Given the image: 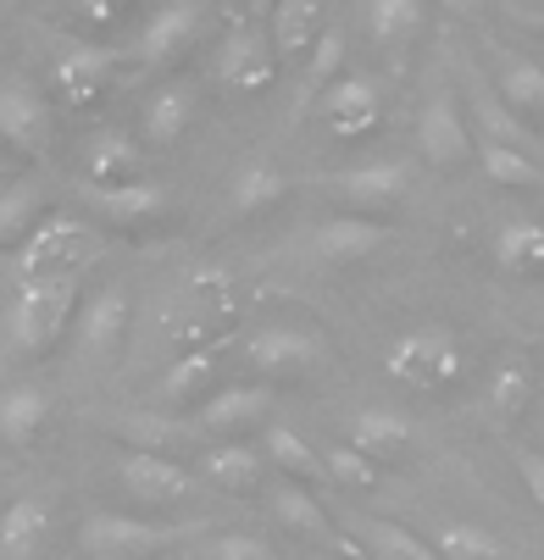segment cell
<instances>
[{
	"mask_svg": "<svg viewBox=\"0 0 544 560\" xmlns=\"http://www.w3.org/2000/svg\"><path fill=\"white\" fill-rule=\"evenodd\" d=\"M0 139L23 155H50V144H56L50 101L28 84V78H7V84H0Z\"/></svg>",
	"mask_w": 544,
	"mask_h": 560,
	"instance_id": "cell-7",
	"label": "cell"
},
{
	"mask_svg": "<svg viewBox=\"0 0 544 560\" xmlns=\"http://www.w3.org/2000/svg\"><path fill=\"white\" fill-rule=\"evenodd\" d=\"M345 444H350V450H361L367 460L389 466V460H401V455L417 444V428H412L401 411L367 406V411H356V417H350V439H345Z\"/></svg>",
	"mask_w": 544,
	"mask_h": 560,
	"instance_id": "cell-21",
	"label": "cell"
},
{
	"mask_svg": "<svg viewBox=\"0 0 544 560\" xmlns=\"http://www.w3.org/2000/svg\"><path fill=\"white\" fill-rule=\"evenodd\" d=\"M267 417H273V388L267 383H222L200 399L195 428L200 433H245V428H262Z\"/></svg>",
	"mask_w": 544,
	"mask_h": 560,
	"instance_id": "cell-16",
	"label": "cell"
},
{
	"mask_svg": "<svg viewBox=\"0 0 544 560\" xmlns=\"http://www.w3.org/2000/svg\"><path fill=\"white\" fill-rule=\"evenodd\" d=\"M267 500H273V516H278L289 533H300V538H311V544H328V549H339L345 560H367V549L334 527V516H328L317 500H311V489H300V483H289V477H278V483L267 489Z\"/></svg>",
	"mask_w": 544,
	"mask_h": 560,
	"instance_id": "cell-12",
	"label": "cell"
},
{
	"mask_svg": "<svg viewBox=\"0 0 544 560\" xmlns=\"http://www.w3.org/2000/svg\"><path fill=\"white\" fill-rule=\"evenodd\" d=\"M356 533H361L367 560H439V555H433V544H428V538H417V533H412V527H401V522L367 516V522H356Z\"/></svg>",
	"mask_w": 544,
	"mask_h": 560,
	"instance_id": "cell-35",
	"label": "cell"
},
{
	"mask_svg": "<svg viewBox=\"0 0 544 560\" xmlns=\"http://www.w3.org/2000/svg\"><path fill=\"white\" fill-rule=\"evenodd\" d=\"M217 560H273V549L256 538V533H228L217 544Z\"/></svg>",
	"mask_w": 544,
	"mask_h": 560,
	"instance_id": "cell-43",
	"label": "cell"
},
{
	"mask_svg": "<svg viewBox=\"0 0 544 560\" xmlns=\"http://www.w3.org/2000/svg\"><path fill=\"white\" fill-rule=\"evenodd\" d=\"M267 460L289 477V483H328V471H323V450H311L294 428L283 422H267Z\"/></svg>",
	"mask_w": 544,
	"mask_h": 560,
	"instance_id": "cell-33",
	"label": "cell"
},
{
	"mask_svg": "<svg viewBox=\"0 0 544 560\" xmlns=\"http://www.w3.org/2000/svg\"><path fill=\"white\" fill-rule=\"evenodd\" d=\"M45 222V195L34 178L0 189V245H28V233Z\"/></svg>",
	"mask_w": 544,
	"mask_h": 560,
	"instance_id": "cell-36",
	"label": "cell"
},
{
	"mask_svg": "<svg viewBox=\"0 0 544 560\" xmlns=\"http://www.w3.org/2000/svg\"><path fill=\"white\" fill-rule=\"evenodd\" d=\"M317 117L328 122L334 139H367L383 122V90L372 84V78H339V84L323 90Z\"/></svg>",
	"mask_w": 544,
	"mask_h": 560,
	"instance_id": "cell-17",
	"label": "cell"
},
{
	"mask_svg": "<svg viewBox=\"0 0 544 560\" xmlns=\"http://www.w3.org/2000/svg\"><path fill=\"white\" fill-rule=\"evenodd\" d=\"M50 411H56L50 388H39V383L7 388V394H0V439H7L12 450H34L39 433L50 428Z\"/></svg>",
	"mask_w": 544,
	"mask_h": 560,
	"instance_id": "cell-23",
	"label": "cell"
},
{
	"mask_svg": "<svg viewBox=\"0 0 544 560\" xmlns=\"http://www.w3.org/2000/svg\"><path fill=\"white\" fill-rule=\"evenodd\" d=\"M517 471H522V483H528L533 505L544 511V455H539V450H517Z\"/></svg>",
	"mask_w": 544,
	"mask_h": 560,
	"instance_id": "cell-44",
	"label": "cell"
},
{
	"mask_svg": "<svg viewBox=\"0 0 544 560\" xmlns=\"http://www.w3.org/2000/svg\"><path fill=\"white\" fill-rule=\"evenodd\" d=\"M489 56H495V67H500L495 95H500L517 117H544V67L528 61V56H517L511 45H495V39H489Z\"/></svg>",
	"mask_w": 544,
	"mask_h": 560,
	"instance_id": "cell-25",
	"label": "cell"
},
{
	"mask_svg": "<svg viewBox=\"0 0 544 560\" xmlns=\"http://www.w3.org/2000/svg\"><path fill=\"white\" fill-rule=\"evenodd\" d=\"M67 18H72L78 28H117L128 12H123V0H72Z\"/></svg>",
	"mask_w": 544,
	"mask_h": 560,
	"instance_id": "cell-42",
	"label": "cell"
},
{
	"mask_svg": "<svg viewBox=\"0 0 544 560\" xmlns=\"http://www.w3.org/2000/svg\"><path fill=\"white\" fill-rule=\"evenodd\" d=\"M466 90H473V117H478V128H484V139L489 144H511V150H528L533 155V133H528V122L484 84L478 72H466Z\"/></svg>",
	"mask_w": 544,
	"mask_h": 560,
	"instance_id": "cell-30",
	"label": "cell"
},
{
	"mask_svg": "<svg viewBox=\"0 0 544 560\" xmlns=\"http://www.w3.org/2000/svg\"><path fill=\"white\" fill-rule=\"evenodd\" d=\"M478 167L500 184V189H539V162H533V155L528 150H511V144H478Z\"/></svg>",
	"mask_w": 544,
	"mask_h": 560,
	"instance_id": "cell-40",
	"label": "cell"
},
{
	"mask_svg": "<svg viewBox=\"0 0 544 560\" xmlns=\"http://www.w3.org/2000/svg\"><path fill=\"white\" fill-rule=\"evenodd\" d=\"M323 28H328L323 0H283V7L273 12V23H267V39H273V50L283 61V56H305L311 45L323 39Z\"/></svg>",
	"mask_w": 544,
	"mask_h": 560,
	"instance_id": "cell-28",
	"label": "cell"
},
{
	"mask_svg": "<svg viewBox=\"0 0 544 560\" xmlns=\"http://www.w3.org/2000/svg\"><path fill=\"white\" fill-rule=\"evenodd\" d=\"M328 355V339L311 334V328H294V323H273L262 334L245 339V361L262 372V377H300Z\"/></svg>",
	"mask_w": 544,
	"mask_h": 560,
	"instance_id": "cell-8",
	"label": "cell"
},
{
	"mask_svg": "<svg viewBox=\"0 0 544 560\" xmlns=\"http://www.w3.org/2000/svg\"><path fill=\"white\" fill-rule=\"evenodd\" d=\"M101 245H95V233L78 222V217H45L34 233H28V245L18 250V272H23V283H34V278H72V267L78 261H90Z\"/></svg>",
	"mask_w": 544,
	"mask_h": 560,
	"instance_id": "cell-5",
	"label": "cell"
},
{
	"mask_svg": "<svg viewBox=\"0 0 544 560\" xmlns=\"http://www.w3.org/2000/svg\"><path fill=\"white\" fill-rule=\"evenodd\" d=\"M423 23H428L423 0H372L367 7V34L378 50H406L423 34Z\"/></svg>",
	"mask_w": 544,
	"mask_h": 560,
	"instance_id": "cell-32",
	"label": "cell"
},
{
	"mask_svg": "<svg viewBox=\"0 0 544 560\" xmlns=\"http://www.w3.org/2000/svg\"><path fill=\"white\" fill-rule=\"evenodd\" d=\"M417 144H423V155L433 167H466L473 162V128H466V117H461V106H455V95L450 90H433L428 101H423V112H417Z\"/></svg>",
	"mask_w": 544,
	"mask_h": 560,
	"instance_id": "cell-9",
	"label": "cell"
},
{
	"mask_svg": "<svg viewBox=\"0 0 544 560\" xmlns=\"http://www.w3.org/2000/svg\"><path fill=\"white\" fill-rule=\"evenodd\" d=\"M117 483L139 500V505H178L195 494V477L184 460L173 455H144V450H128L117 460Z\"/></svg>",
	"mask_w": 544,
	"mask_h": 560,
	"instance_id": "cell-13",
	"label": "cell"
},
{
	"mask_svg": "<svg viewBox=\"0 0 544 560\" xmlns=\"http://www.w3.org/2000/svg\"><path fill=\"white\" fill-rule=\"evenodd\" d=\"M200 471L211 477L222 494H262V483H267V455L251 450V444H217V450H206Z\"/></svg>",
	"mask_w": 544,
	"mask_h": 560,
	"instance_id": "cell-27",
	"label": "cell"
},
{
	"mask_svg": "<svg viewBox=\"0 0 544 560\" xmlns=\"http://www.w3.org/2000/svg\"><path fill=\"white\" fill-rule=\"evenodd\" d=\"M323 471H328V489H350V494H372L383 483V466L350 444H323Z\"/></svg>",
	"mask_w": 544,
	"mask_h": 560,
	"instance_id": "cell-38",
	"label": "cell"
},
{
	"mask_svg": "<svg viewBox=\"0 0 544 560\" xmlns=\"http://www.w3.org/2000/svg\"><path fill=\"white\" fill-rule=\"evenodd\" d=\"M84 195H90V206H95V217L106 228H150V222H162L173 211V195L162 184H150V178L117 184V189H90L84 184Z\"/></svg>",
	"mask_w": 544,
	"mask_h": 560,
	"instance_id": "cell-19",
	"label": "cell"
},
{
	"mask_svg": "<svg viewBox=\"0 0 544 560\" xmlns=\"http://www.w3.org/2000/svg\"><path fill=\"white\" fill-rule=\"evenodd\" d=\"M72 316H78V272L72 278H34L18 289V300L7 311V334L23 355H45L67 334Z\"/></svg>",
	"mask_w": 544,
	"mask_h": 560,
	"instance_id": "cell-2",
	"label": "cell"
},
{
	"mask_svg": "<svg viewBox=\"0 0 544 560\" xmlns=\"http://www.w3.org/2000/svg\"><path fill=\"white\" fill-rule=\"evenodd\" d=\"M117 439L128 444V450H144V455H173L178 460V450L184 444H195L200 439V428L195 422H184V417H173V411H134V417H123L117 422Z\"/></svg>",
	"mask_w": 544,
	"mask_h": 560,
	"instance_id": "cell-24",
	"label": "cell"
},
{
	"mask_svg": "<svg viewBox=\"0 0 544 560\" xmlns=\"http://www.w3.org/2000/svg\"><path fill=\"white\" fill-rule=\"evenodd\" d=\"M200 28H206V7H195V0H167V7H155L139 23V56L144 61H173L200 39Z\"/></svg>",
	"mask_w": 544,
	"mask_h": 560,
	"instance_id": "cell-18",
	"label": "cell"
},
{
	"mask_svg": "<svg viewBox=\"0 0 544 560\" xmlns=\"http://www.w3.org/2000/svg\"><path fill=\"white\" fill-rule=\"evenodd\" d=\"M433 555L439 560H511V549L495 533L473 527V522H444L433 533Z\"/></svg>",
	"mask_w": 544,
	"mask_h": 560,
	"instance_id": "cell-37",
	"label": "cell"
},
{
	"mask_svg": "<svg viewBox=\"0 0 544 560\" xmlns=\"http://www.w3.org/2000/svg\"><path fill=\"white\" fill-rule=\"evenodd\" d=\"M178 538H184V527L123 516V511H101V516H90L84 527H78L84 560H155V555H173Z\"/></svg>",
	"mask_w": 544,
	"mask_h": 560,
	"instance_id": "cell-3",
	"label": "cell"
},
{
	"mask_svg": "<svg viewBox=\"0 0 544 560\" xmlns=\"http://www.w3.org/2000/svg\"><path fill=\"white\" fill-rule=\"evenodd\" d=\"M112 72H117V50L95 45V39H67V50L50 61V90L61 106L84 112L112 90Z\"/></svg>",
	"mask_w": 544,
	"mask_h": 560,
	"instance_id": "cell-6",
	"label": "cell"
},
{
	"mask_svg": "<svg viewBox=\"0 0 544 560\" xmlns=\"http://www.w3.org/2000/svg\"><path fill=\"white\" fill-rule=\"evenodd\" d=\"M139 167H144V150L134 133L123 128H101L84 150V173H90V189H117V184H139Z\"/></svg>",
	"mask_w": 544,
	"mask_h": 560,
	"instance_id": "cell-22",
	"label": "cell"
},
{
	"mask_svg": "<svg viewBox=\"0 0 544 560\" xmlns=\"http://www.w3.org/2000/svg\"><path fill=\"white\" fill-rule=\"evenodd\" d=\"M383 245H389V222L356 217V211H339V217L317 222V233H311V256H317L323 267H356Z\"/></svg>",
	"mask_w": 544,
	"mask_h": 560,
	"instance_id": "cell-15",
	"label": "cell"
},
{
	"mask_svg": "<svg viewBox=\"0 0 544 560\" xmlns=\"http://www.w3.org/2000/svg\"><path fill=\"white\" fill-rule=\"evenodd\" d=\"M233 316H240V300H233V278L222 267H200L184 289H178V305L162 316V339L173 355H189V350H206L217 339H228Z\"/></svg>",
	"mask_w": 544,
	"mask_h": 560,
	"instance_id": "cell-1",
	"label": "cell"
},
{
	"mask_svg": "<svg viewBox=\"0 0 544 560\" xmlns=\"http://www.w3.org/2000/svg\"><path fill=\"white\" fill-rule=\"evenodd\" d=\"M283 195H289V178H283L273 162H245L240 173H233V184H228V206H233V217H256V211L278 206Z\"/></svg>",
	"mask_w": 544,
	"mask_h": 560,
	"instance_id": "cell-34",
	"label": "cell"
},
{
	"mask_svg": "<svg viewBox=\"0 0 544 560\" xmlns=\"http://www.w3.org/2000/svg\"><path fill=\"white\" fill-rule=\"evenodd\" d=\"M217 78H222L228 90H240V95L273 90V78H278V50H273L267 28H233V34H222Z\"/></svg>",
	"mask_w": 544,
	"mask_h": 560,
	"instance_id": "cell-11",
	"label": "cell"
},
{
	"mask_svg": "<svg viewBox=\"0 0 544 560\" xmlns=\"http://www.w3.org/2000/svg\"><path fill=\"white\" fill-rule=\"evenodd\" d=\"M383 366H389V377H401L412 388H444L461 372V345H455L450 328L423 323V328H412V334H401L395 345H389Z\"/></svg>",
	"mask_w": 544,
	"mask_h": 560,
	"instance_id": "cell-4",
	"label": "cell"
},
{
	"mask_svg": "<svg viewBox=\"0 0 544 560\" xmlns=\"http://www.w3.org/2000/svg\"><path fill=\"white\" fill-rule=\"evenodd\" d=\"M128 323H134V305H128V289L123 283H106L101 294H90V305L78 311V334H84V355L95 361H112L128 339Z\"/></svg>",
	"mask_w": 544,
	"mask_h": 560,
	"instance_id": "cell-20",
	"label": "cell"
},
{
	"mask_svg": "<svg viewBox=\"0 0 544 560\" xmlns=\"http://www.w3.org/2000/svg\"><path fill=\"white\" fill-rule=\"evenodd\" d=\"M228 345H233V334H228V339H217V345H206V350L173 355V361H167V372L150 383V406H155V411H167V406H189V399H206V394L217 388V377H222Z\"/></svg>",
	"mask_w": 544,
	"mask_h": 560,
	"instance_id": "cell-10",
	"label": "cell"
},
{
	"mask_svg": "<svg viewBox=\"0 0 544 560\" xmlns=\"http://www.w3.org/2000/svg\"><path fill=\"white\" fill-rule=\"evenodd\" d=\"M528 406H533V372H528V361L506 355L500 372H495V383H489V411L500 422H517Z\"/></svg>",
	"mask_w": 544,
	"mask_h": 560,
	"instance_id": "cell-39",
	"label": "cell"
},
{
	"mask_svg": "<svg viewBox=\"0 0 544 560\" xmlns=\"http://www.w3.org/2000/svg\"><path fill=\"white\" fill-rule=\"evenodd\" d=\"M50 538V505L39 500H12L0 511V560H34Z\"/></svg>",
	"mask_w": 544,
	"mask_h": 560,
	"instance_id": "cell-29",
	"label": "cell"
},
{
	"mask_svg": "<svg viewBox=\"0 0 544 560\" xmlns=\"http://www.w3.org/2000/svg\"><path fill=\"white\" fill-rule=\"evenodd\" d=\"M339 72H345V28L328 23L323 39L311 45V67H305V101H323L328 84H339Z\"/></svg>",
	"mask_w": 544,
	"mask_h": 560,
	"instance_id": "cell-41",
	"label": "cell"
},
{
	"mask_svg": "<svg viewBox=\"0 0 544 560\" xmlns=\"http://www.w3.org/2000/svg\"><path fill=\"white\" fill-rule=\"evenodd\" d=\"M195 112H200V95H195V84H162L150 95V106H144V139L150 144H178L184 133H189V122H195Z\"/></svg>",
	"mask_w": 544,
	"mask_h": 560,
	"instance_id": "cell-26",
	"label": "cell"
},
{
	"mask_svg": "<svg viewBox=\"0 0 544 560\" xmlns=\"http://www.w3.org/2000/svg\"><path fill=\"white\" fill-rule=\"evenodd\" d=\"M328 189L356 211V217H378L389 206H401L406 189H412V173L401 162H367V167H345V173H328Z\"/></svg>",
	"mask_w": 544,
	"mask_h": 560,
	"instance_id": "cell-14",
	"label": "cell"
},
{
	"mask_svg": "<svg viewBox=\"0 0 544 560\" xmlns=\"http://www.w3.org/2000/svg\"><path fill=\"white\" fill-rule=\"evenodd\" d=\"M155 560H178V555H155Z\"/></svg>",
	"mask_w": 544,
	"mask_h": 560,
	"instance_id": "cell-45",
	"label": "cell"
},
{
	"mask_svg": "<svg viewBox=\"0 0 544 560\" xmlns=\"http://www.w3.org/2000/svg\"><path fill=\"white\" fill-rule=\"evenodd\" d=\"M495 261H500L511 278H539V272H544V222L511 217V222L495 233Z\"/></svg>",
	"mask_w": 544,
	"mask_h": 560,
	"instance_id": "cell-31",
	"label": "cell"
}]
</instances>
